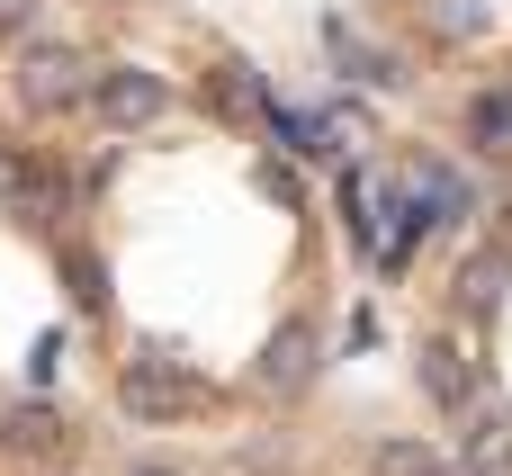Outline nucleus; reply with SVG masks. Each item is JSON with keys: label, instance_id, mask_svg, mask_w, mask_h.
<instances>
[{"label": "nucleus", "instance_id": "nucleus-2", "mask_svg": "<svg viewBox=\"0 0 512 476\" xmlns=\"http://www.w3.org/2000/svg\"><path fill=\"white\" fill-rule=\"evenodd\" d=\"M90 108H99V126H108V135H144V126H162V117H171V81H162V72H144V63H99Z\"/></svg>", "mask_w": 512, "mask_h": 476}, {"label": "nucleus", "instance_id": "nucleus-12", "mask_svg": "<svg viewBox=\"0 0 512 476\" xmlns=\"http://www.w3.org/2000/svg\"><path fill=\"white\" fill-rule=\"evenodd\" d=\"M36 18V0H0V27H27Z\"/></svg>", "mask_w": 512, "mask_h": 476}, {"label": "nucleus", "instance_id": "nucleus-7", "mask_svg": "<svg viewBox=\"0 0 512 476\" xmlns=\"http://www.w3.org/2000/svg\"><path fill=\"white\" fill-rule=\"evenodd\" d=\"M459 135H468V153H512V81H495V90H477L468 99V117H459Z\"/></svg>", "mask_w": 512, "mask_h": 476}, {"label": "nucleus", "instance_id": "nucleus-11", "mask_svg": "<svg viewBox=\"0 0 512 476\" xmlns=\"http://www.w3.org/2000/svg\"><path fill=\"white\" fill-rule=\"evenodd\" d=\"M441 27H450V36H477L486 9H477V0H441Z\"/></svg>", "mask_w": 512, "mask_h": 476}, {"label": "nucleus", "instance_id": "nucleus-4", "mask_svg": "<svg viewBox=\"0 0 512 476\" xmlns=\"http://www.w3.org/2000/svg\"><path fill=\"white\" fill-rule=\"evenodd\" d=\"M315 351H324V333H315L306 315H288V324L261 342V369H252V378H261L270 396H306V387H315V369H324Z\"/></svg>", "mask_w": 512, "mask_h": 476}, {"label": "nucleus", "instance_id": "nucleus-10", "mask_svg": "<svg viewBox=\"0 0 512 476\" xmlns=\"http://www.w3.org/2000/svg\"><path fill=\"white\" fill-rule=\"evenodd\" d=\"M9 441H18V450H54V441H72V423H63L54 405H18V414H9Z\"/></svg>", "mask_w": 512, "mask_h": 476}, {"label": "nucleus", "instance_id": "nucleus-6", "mask_svg": "<svg viewBox=\"0 0 512 476\" xmlns=\"http://www.w3.org/2000/svg\"><path fill=\"white\" fill-rule=\"evenodd\" d=\"M369 476H459V468H450L441 441H423V432H387V441H369Z\"/></svg>", "mask_w": 512, "mask_h": 476}, {"label": "nucleus", "instance_id": "nucleus-3", "mask_svg": "<svg viewBox=\"0 0 512 476\" xmlns=\"http://www.w3.org/2000/svg\"><path fill=\"white\" fill-rule=\"evenodd\" d=\"M90 81H99V72H90V63H81L72 45H54V36L18 54V99H27L36 117H54V108H72V99H90Z\"/></svg>", "mask_w": 512, "mask_h": 476}, {"label": "nucleus", "instance_id": "nucleus-5", "mask_svg": "<svg viewBox=\"0 0 512 476\" xmlns=\"http://www.w3.org/2000/svg\"><path fill=\"white\" fill-rule=\"evenodd\" d=\"M414 378H423V396H432L441 414H468V405H477V369H468V351L441 342V333L414 351Z\"/></svg>", "mask_w": 512, "mask_h": 476}, {"label": "nucleus", "instance_id": "nucleus-1", "mask_svg": "<svg viewBox=\"0 0 512 476\" xmlns=\"http://www.w3.org/2000/svg\"><path fill=\"white\" fill-rule=\"evenodd\" d=\"M117 414H126V423H144V432H171V423H198V414H207V387H198L180 360L144 351V360H126V369H117Z\"/></svg>", "mask_w": 512, "mask_h": 476}, {"label": "nucleus", "instance_id": "nucleus-9", "mask_svg": "<svg viewBox=\"0 0 512 476\" xmlns=\"http://www.w3.org/2000/svg\"><path fill=\"white\" fill-rule=\"evenodd\" d=\"M0 216H18V225H45L54 216V198H45V180L18 162V153H0Z\"/></svg>", "mask_w": 512, "mask_h": 476}, {"label": "nucleus", "instance_id": "nucleus-8", "mask_svg": "<svg viewBox=\"0 0 512 476\" xmlns=\"http://www.w3.org/2000/svg\"><path fill=\"white\" fill-rule=\"evenodd\" d=\"M512 288V252H477L468 270H459V315H495Z\"/></svg>", "mask_w": 512, "mask_h": 476}, {"label": "nucleus", "instance_id": "nucleus-14", "mask_svg": "<svg viewBox=\"0 0 512 476\" xmlns=\"http://www.w3.org/2000/svg\"><path fill=\"white\" fill-rule=\"evenodd\" d=\"M0 441H9V423H0Z\"/></svg>", "mask_w": 512, "mask_h": 476}, {"label": "nucleus", "instance_id": "nucleus-13", "mask_svg": "<svg viewBox=\"0 0 512 476\" xmlns=\"http://www.w3.org/2000/svg\"><path fill=\"white\" fill-rule=\"evenodd\" d=\"M126 476H180V468H162V459H144V468H126Z\"/></svg>", "mask_w": 512, "mask_h": 476}]
</instances>
